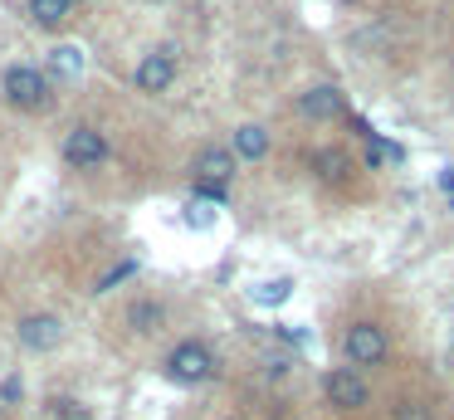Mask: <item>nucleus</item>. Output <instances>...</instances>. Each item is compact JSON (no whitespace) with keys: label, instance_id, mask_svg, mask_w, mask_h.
Listing matches in <instances>:
<instances>
[{"label":"nucleus","instance_id":"nucleus-17","mask_svg":"<svg viewBox=\"0 0 454 420\" xmlns=\"http://www.w3.org/2000/svg\"><path fill=\"white\" fill-rule=\"evenodd\" d=\"M132 273H137V264H118V269H113V273H103V279H98V289H93V293H108V289H118V283L122 279H132Z\"/></svg>","mask_w":454,"mask_h":420},{"label":"nucleus","instance_id":"nucleus-19","mask_svg":"<svg viewBox=\"0 0 454 420\" xmlns=\"http://www.w3.org/2000/svg\"><path fill=\"white\" fill-rule=\"evenodd\" d=\"M352 132L362 137V142H376V137H381V132H376L372 123H366V117H352Z\"/></svg>","mask_w":454,"mask_h":420},{"label":"nucleus","instance_id":"nucleus-3","mask_svg":"<svg viewBox=\"0 0 454 420\" xmlns=\"http://www.w3.org/2000/svg\"><path fill=\"white\" fill-rule=\"evenodd\" d=\"M342 352H347V361H352V371L356 367H376V361H386V332L376 328V322H352L347 328V337H342Z\"/></svg>","mask_w":454,"mask_h":420},{"label":"nucleus","instance_id":"nucleus-2","mask_svg":"<svg viewBox=\"0 0 454 420\" xmlns=\"http://www.w3.org/2000/svg\"><path fill=\"white\" fill-rule=\"evenodd\" d=\"M167 376L171 381H181V386H200V381H210L215 376V352L206 347V342H176L171 347V357H167Z\"/></svg>","mask_w":454,"mask_h":420},{"label":"nucleus","instance_id":"nucleus-16","mask_svg":"<svg viewBox=\"0 0 454 420\" xmlns=\"http://www.w3.org/2000/svg\"><path fill=\"white\" fill-rule=\"evenodd\" d=\"M391 420H434V410L425 406V400H401V406L391 410Z\"/></svg>","mask_w":454,"mask_h":420},{"label":"nucleus","instance_id":"nucleus-1","mask_svg":"<svg viewBox=\"0 0 454 420\" xmlns=\"http://www.w3.org/2000/svg\"><path fill=\"white\" fill-rule=\"evenodd\" d=\"M0 93H5V103H11V107H20V113H50V107H54L50 74H40V68H30V64H11V68H5Z\"/></svg>","mask_w":454,"mask_h":420},{"label":"nucleus","instance_id":"nucleus-20","mask_svg":"<svg viewBox=\"0 0 454 420\" xmlns=\"http://www.w3.org/2000/svg\"><path fill=\"white\" fill-rule=\"evenodd\" d=\"M440 186L450 191V201H454V171H444V176H440Z\"/></svg>","mask_w":454,"mask_h":420},{"label":"nucleus","instance_id":"nucleus-7","mask_svg":"<svg viewBox=\"0 0 454 420\" xmlns=\"http://www.w3.org/2000/svg\"><path fill=\"white\" fill-rule=\"evenodd\" d=\"M64 342V322L54 318V313H30V318H20V347L30 352H50Z\"/></svg>","mask_w":454,"mask_h":420},{"label":"nucleus","instance_id":"nucleus-13","mask_svg":"<svg viewBox=\"0 0 454 420\" xmlns=\"http://www.w3.org/2000/svg\"><path fill=\"white\" fill-rule=\"evenodd\" d=\"M50 68H54L59 78H79V74H83V49H79V44H59V49L50 54Z\"/></svg>","mask_w":454,"mask_h":420},{"label":"nucleus","instance_id":"nucleus-4","mask_svg":"<svg viewBox=\"0 0 454 420\" xmlns=\"http://www.w3.org/2000/svg\"><path fill=\"white\" fill-rule=\"evenodd\" d=\"M64 162L79 166V171L103 166V162H108V137H103L98 127H74V132L64 137Z\"/></svg>","mask_w":454,"mask_h":420},{"label":"nucleus","instance_id":"nucleus-18","mask_svg":"<svg viewBox=\"0 0 454 420\" xmlns=\"http://www.w3.org/2000/svg\"><path fill=\"white\" fill-rule=\"evenodd\" d=\"M54 410H59L64 420H89V410H83V406H74L69 396H59V400H54Z\"/></svg>","mask_w":454,"mask_h":420},{"label":"nucleus","instance_id":"nucleus-10","mask_svg":"<svg viewBox=\"0 0 454 420\" xmlns=\"http://www.w3.org/2000/svg\"><path fill=\"white\" fill-rule=\"evenodd\" d=\"M308 166H313L323 181H333V186H342L347 176H352V156L347 152H337V147H317L313 156H308Z\"/></svg>","mask_w":454,"mask_h":420},{"label":"nucleus","instance_id":"nucleus-11","mask_svg":"<svg viewBox=\"0 0 454 420\" xmlns=\"http://www.w3.org/2000/svg\"><path fill=\"white\" fill-rule=\"evenodd\" d=\"M230 152H235V162H259V156L269 152V132L259 123H245L235 132V147H230Z\"/></svg>","mask_w":454,"mask_h":420},{"label":"nucleus","instance_id":"nucleus-15","mask_svg":"<svg viewBox=\"0 0 454 420\" xmlns=\"http://www.w3.org/2000/svg\"><path fill=\"white\" fill-rule=\"evenodd\" d=\"M288 289H294V283H288V279L259 283V289H254V303H284V298H288Z\"/></svg>","mask_w":454,"mask_h":420},{"label":"nucleus","instance_id":"nucleus-9","mask_svg":"<svg viewBox=\"0 0 454 420\" xmlns=\"http://www.w3.org/2000/svg\"><path fill=\"white\" fill-rule=\"evenodd\" d=\"M191 171H196V181L225 186L230 176H235V152H230V147H200L196 162H191Z\"/></svg>","mask_w":454,"mask_h":420},{"label":"nucleus","instance_id":"nucleus-5","mask_svg":"<svg viewBox=\"0 0 454 420\" xmlns=\"http://www.w3.org/2000/svg\"><path fill=\"white\" fill-rule=\"evenodd\" d=\"M323 391H327V400H333L337 410H362L366 400H372V391H366V381L356 376L352 367H337V371H327Z\"/></svg>","mask_w":454,"mask_h":420},{"label":"nucleus","instance_id":"nucleus-14","mask_svg":"<svg viewBox=\"0 0 454 420\" xmlns=\"http://www.w3.org/2000/svg\"><path fill=\"white\" fill-rule=\"evenodd\" d=\"M161 322V303H132L128 308V328L132 332H152Z\"/></svg>","mask_w":454,"mask_h":420},{"label":"nucleus","instance_id":"nucleus-8","mask_svg":"<svg viewBox=\"0 0 454 420\" xmlns=\"http://www.w3.org/2000/svg\"><path fill=\"white\" fill-rule=\"evenodd\" d=\"M298 113L313 117V123H327V117H342L347 113V98H342V88L317 83V88H308V93H298Z\"/></svg>","mask_w":454,"mask_h":420},{"label":"nucleus","instance_id":"nucleus-12","mask_svg":"<svg viewBox=\"0 0 454 420\" xmlns=\"http://www.w3.org/2000/svg\"><path fill=\"white\" fill-rule=\"evenodd\" d=\"M69 15H74V0H30V20H35L40 29L69 25Z\"/></svg>","mask_w":454,"mask_h":420},{"label":"nucleus","instance_id":"nucleus-6","mask_svg":"<svg viewBox=\"0 0 454 420\" xmlns=\"http://www.w3.org/2000/svg\"><path fill=\"white\" fill-rule=\"evenodd\" d=\"M132 83H137L142 93H167V88L176 83V59H171V49H157V54L142 59Z\"/></svg>","mask_w":454,"mask_h":420}]
</instances>
